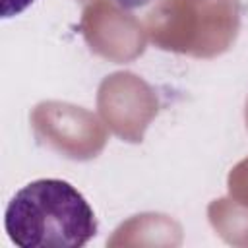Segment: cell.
Returning a JSON list of instances; mask_svg holds the SVG:
<instances>
[{
    "mask_svg": "<svg viewBox=\"0 0 248 248\" xmlns=\"http://www.w3.org/2000/svg\"><path fill=\"white\" fill-rule=\"evenodd\" d=\"M4 225L21 248H79L97 234L87 200L66 180L39 178L10 200Z\"/></svg>",
    "mask_w": 248,
    "mask_h": 248,
    "instance_id": "6da1fadb",
    "label": "cell"
},
{
    "mask_svg": "<svg viewBox=\"0 0 248 248\" xmlns=\"http://www.w3.org/2000/svg\"><path fill=\"white\" fill-rule=\"evenodd\" d=\"M151 2H155V0H114V4L122 10H138V8H143Z\"/></svg>",
    "mask_w": 248,
    "mask_h": 248,
    "instance_id": "3957f363",
    "label": "cell"
},
{
    "mask_svg": "<svg viewBox=\"0 0 248 248\" xmlns=\"http://www.w3.org/2000/svg\"><path fill=\"white\" fill-rule=\"evenodd\" d=\"M35 0H2V17H14L17 14H21L23 10H27Z\"/></svg>",
    "mask_w": 248,
    "mask_h": 248,
    "instance_id": "7a4b0ae2",
    "label": "cell"
}]
</instances>
